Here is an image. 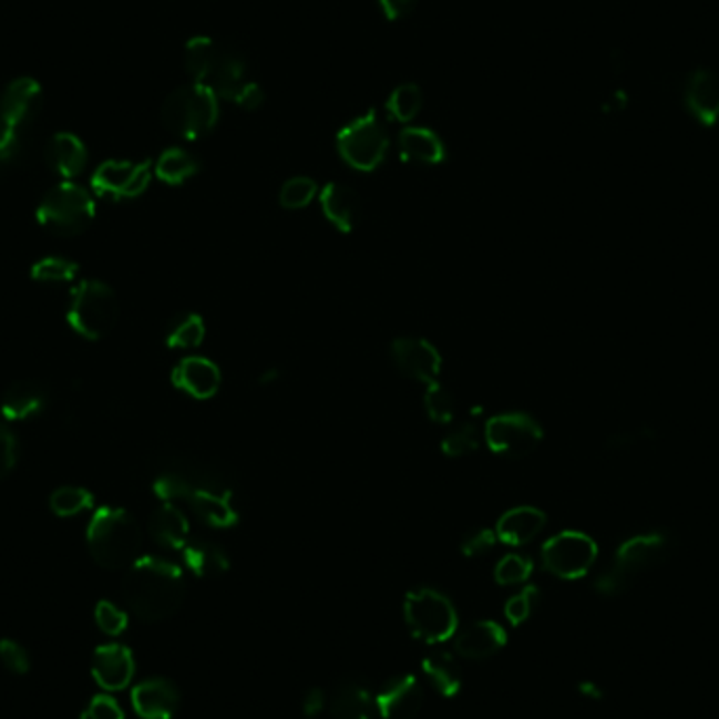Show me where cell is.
<instances>
[{
  "label": "cell",
  "instance_id": "1",
  "mask_svg": "<svg viewBox=\"0 0 719 719\" xmlns=\"http://www.w3.org/2000/svg\"><path fill=\"white\" fill-rule=\"evenodd\" d=\"M185 70L196 84L210 89L219 100L243 110H257L264 103V89L248 74L245 55L226 42L196 37L185 44Z\"/></svg>",
  "mask_w": 719,
  "mask_h": 719
},
{
  "label": "cell",
  "instance_id": "2",
  "mask_svg": "<svg viewBox=\"0 0 719 719\" xmlns=\"http://www.w3.org/2000/svg\"><path fill=\"white\" fill-rule=\"evenodd\" d=\"M123 597L135 617L145 623H161L184 606V573L161 557H140L126 568Z\"/></svg>",
  "mask_w": 719,
  "mask_h": 719
},
{
  "label": "cell",
  "instance_id": "3",
  "mask_svg": "<svg viewBox=\"0 0 719 719\" xmlns=\"http://www.w3.org/2000/svg\"><path fill=\"white\" fill-rule=\"evenodd\" d=\"M678 549V541L671 533L657 531L627 538L613 559V564L597 576L596 592L604 597L623 596L629 592L637 576L650 573L669 562Z\"/></svg>",
  "mask_w": 719,
  "mask_h": 719
},
{
  "label": "cell",
  "instance_id": "4",
  "mask_svg": "<svg viewBox=\"0 0 719 719\" xmlns=\"http://www.w3.org/2000/svg\"><path fill=\"white\" fill-rule=\"evenodd\" d=\"M142 528L121 507H100L86 528L89 554L105 571H124L140 559Z\"/></svg>",
  "mask_w": 719,
  "mask_h": 719
},
{
  "label": "cell",
  "instance_id": "5",
  "mask_svg": "<svg viewBox=\"0 0 719 719\" xmlns=\"http://www.w3.org/2000/svg\"><path fill=\"white\" fill-rule=\"evenodd\" d=\"M156 494L171 503L184 501L192 512L198 515L205 524L213 528H229L238 522V512L232 505V494L224 486L213 484H196L185 473H163L154 482Z\"/></svg>",
  "mask_w": 719,
  "mask_h": 719
},
{
  "label": "cell",
  "instance_id": "6",
  "mask_svg": "<svg viewBox=\"0 0 719 719\" xmlns=\"http://www.w3.org/2000/svg\"><path fill=\"white\" fill-rule=\"evenodd\" d=\"M161 119L173 135L201 140L219 121V97L203 84H184L166 97Z\"/></svg>",
  "mask_w": 719,
  "mask_h": 719
},
{
  "label": "cell",
  "instance_id": "7",
  "mask_svg": "<svg viewBox=\"0 0 719 719\" xmlns=\"http://www.w3.org/2000/svg\"><path fill=\"white\" fill-rule=\"evenodd\" d=\"M42 229L60 238H74L89 229L95 219V201L83 185L63 182L55 185L37 208Z\"/></svg>",
  "mask_w": 719,
  "mask_h": 719
},
{
  "label": "cell",
  "instance_id": "8",
  "mask_svg": "<svg viewBox=\"0 0 719 719\" xmlns=\"http://www.w3.org/2000/svg\"><path fill=\"white\" fill-rule=\"evenodd\" d=\"M119 314V297L112 288L102 280H83L72 292L68 322L84 339L100 341L114 330Z\"/></svg>",
  "mask_w": 719,
  "mask_h": 719
},
{
  "label": "cell",
  "instance_id": "9",
  "mask_svg": "<svg viewBox=\"0 0 719 719\" xmlns=\"http://www.w3.org/2000/svg\"><path fill=\"white\" fill-rule=\"evenodd\" d=\"M404 620L412 636L425 644H440L456 634L459 618L451 599L430 589H417L404 599Z\"/></svg>",
  "mask_w": 719,
  "mask_h": 719
},
{
  "label": "cell",
  "instance_id": "10",
  "mask_svg": "<svg viewBox=\"0 0 719 719\" xmlns=\"http://www.w3.org/2000/svg\"><path fill=\"white\" fill-rule=\"evenodd\" d=\"M388 147V131L372 110L343 126L337 135V150L341 158L356 171H374L383 163Z\"/></svg>",
  "mask_w": 719,
  "mask_h": 719
},
{
  "label": "cell",
  "instance_id": "11",
  "mask_svg": "<svg viewBox=\"0 0 719 719\" xmlns=\"http://www.w3.org/2000/svg\"><path fill=\"white\" fill-rule=\"evenodd\" d=\"M543 566L552 575L575 581L587 575L596 564L597 545L592 536L566 531L543 545Z\"/></svg>",
  "mask_w": 719,
  "mask_h": 719
},
{
  "label": "cell",
  "instance_id": "12",
  "mask_svg": "<svg viewBox=\"0 0 719 719\" xmlns=\"http://www.w3.org/2000/svg\"><path fill=\"white\" fill-rule=\"evenodd\" d=\"M484 438L491 451L496 454L507 459H522L538 449L543 440V430L533 417L524 412H507L486 423Z\"/></svg>",
  "mask_w": 719,
  "mask_h": 719
},
{
  "label": "cell",
  "instance_id": "13",
  "mask_svg": "<svg viewBox=\"0 0 719 719\" xmlns=\"http://www.w3.org/2000/svg\"><path fill=\"white\" fill-rule=\"evenodd\" d=\"M152 179V163L105 161L93 173L91 185L97 196L107 201H131L142 196Z\"/></svg>",
  "mask_w": 719,
  "mask_h": 719
},
{
  "label": "cell",
  "instance_id": "14",
  "mask_svg": "<svg viewBox=\"0 0 719 719\" xmlns=\"http://www.w3.org/2000/svg\"><path fill=\"white\" fill-rule=\"evenodd\" d=\"M42 107L41 84L34 79H16L2 91L0 121L4 129L23 133L37 121Z\"/></svg>",
  "mask_w": 719,
  "mask_h": 719
},
{
  "label": "cell",
  "instance_id": "15",
  "mask_svg": "<svg viewBox=\"0 0 719 719\" xmlns=\"http://www.w3.org/2000/svg\"><path fill=\"white\" fill-rule=\"evenodd\" d=\"M391 358L396 369L404 377H411L421 383H438L440 370H442V358L430 341L425 339H396L391 346Z\"/></svg>",
  "mask_w": 719,
  "mask_h": 719
},
{
  "label": "cell",
  "instance_id": "16",
  "mask_svg": "<svg viewBox=\"0 0 719 719\" xmlns=\"http://www.w3.org/2000/svg\"><path fill=\"white\" fill-rule=\"evenodd\" d=\"M423 686L412 676L390 679L374 697L377 711L383 719H414L423 707Z\"/></svg>",
  "mask_w": 719,
  "mask_h": 719
},
{
  "label": "cell",
  "instance_id": "17",
  "mask_svg": "<svg viewBox=\"0 0 719 719\" xmlns=\"http://www.w3.org/2000/svg\"><path fill=\"white\" fill-rule=\"evenodd\" d=\"M91 674L97 686L107 692L124 690L135 676V658L123 644L100 646L91 660Z\"/></svg>",
  "mask_w": 719,
  "mask_h": 719
},
{
  "label": "cell",
  "instance_id": "18",
  "mask_svg": "<svg viewBox=\"0 0 719 719\" xmlns=\"http://www.w3.org/2000/svg\"><path fill=\"white\" fill-rule=\"evenodd\" d=\"M131 700L142 719H173L179 711L182 695L171 679L152 678L133 688Z\"/></svg>",
  "mask_w": 719,
  "mask_h": 719
},
{
  "label": "cell",
  "instance_id": "19",
  "mask_svg": "<svg viewBox=\"0 0 719 719\" xmlns=\"http://www.w3.org/2000/svg\"><path fill=\"white\" fill-rule=\"evenodd\" d=\"M686 107L702 126L719 121V72L697 68L686 83Z\"/></svg>",
  "mask_w": 719,
  "mask_h": 719
},
{
  "label": "cell",
  "instance_id": "20",
  "mask_svg": "<svg viewBox=\"0 0 719 719\" xmlns=\"http://www.w3.org/2000/svg\"><path fill=\"white\" fill-rule=\"evenodd\" d=\"M505 641H507V634L499 623L475 620L459 631V636L454 639V648L463 658L484 660L494 657L505 646Z\"/></svg>",
  "mask_w": 719,
  "mask_h": 719
},
{
  "label": "cell",
  "instance_id": "21",
  "mask_svg": "<svg viewBox=\"0 0 719 719\" xmlns=\"http://www.w3.org/2000/svg\"><path fill=\"white\" fill-rule=\"evenodd\" d=\"M173 383L192 398L206 400L219 390L222 372L206 358H185L173 370Z\"/></svg>",
  "mask_w": 719,
  "mask_h": 719
},
{
  "label": "cell",
  "instance_id": "22",
  "mask_svg": "<svg viewBox=\"0 0 719 719\" xmlns=\"http://www.w3.org/2000/svg\"><path fill=\"white\" fill-rule=\"evenodd\" d=\"M374 713V697L369 686L360 679L341 681L330 697V719H372Z\"/></svg>",
  "mask_w": 719,
  "mask_h": 719
},
{
  "label": "cell",
  "instance_id": "23",
  "mask_svg": "<svg viewBox=\"0 0 719 719\" xmlns=\"http://www.w3.org/2000/svg\"><path fill=\"white\" fill-rule=\"evenodd\" d=\"M47 163L65 182L74 179L86 166V147L74 133H55L47 144Z\"/></svg>",
  "mask_w": 719,
  "mask_h": 719
},
{
  "label": "cell",
  "instance_id": "24",
  "mask_svg": "<svg viewBox=\"0 0 719 719\" xmlns=\"http://www.w3.org/2000/svg\"><path fill=\"white\" fill-rule=\"evenodd\" d=\"M320 205L332 226L350 234L360 219V196L343 184H329L320 192Z\"/></svg>",
  "mask_w": 719,
  "mask_h": 719
},
{
  "label": "cell",
  "instance_id": "25",
  "mask_svg": "<svg viewBox=\"0 0 719 719\" xmlns=\"http://www.w3.org/2000/svg\"><path fill=\"white\" fill-rule=\"evenodd\" d=\"M44 407L47 391L34 381H18L9 386L0 400V412L7 421H28L41 414Z\"/></svg>",
  "mask_w": 719,
  "mask_h": 719
},
{
  "label": "cell",
  "instance_id": "26",
  "mask_svg": "<svg viewBox=\"0 0 719 719\" xmlns=\"http://www.w3.org/2000/svg\"><path fill=\"white\" fill-rule=\"evenodd\" d=\"M547 517L536 507H515L496 524V538L505 545H526L545 528Z\"/></svg>",
  "mask_w": 719,
  "mask_h": 719
},
{
  "label": "cell",
  "instance_id": "27",
  "mask_svg": "<svg viewBox=\"0 0 719 719\" xmlns=\"http://www.w3.org/2000/svg\"><path fill=\"white\" fill-rule=\"evenodd\" d=\"M147 528L154 543L165 549H184L189 541V522L184 512L173 503H165L150 515Z\"/></svg>",
  "mask_w": 719,
  "mask_h": 719
},
{
  "label": "cell",
  "instance_id": "28",
  "mask_svg": "<svg viewBox=\"0 0 719 719\" xmlns=\"http://www.w3.org/2000/svg\"><path fill=\"white\" fill-rule=\"evenodd\" d=\"M400 154L409 163H421V165H438L444 161L446 150L442 140L423 126H409L398 137Z\"/></svg>",
  "mask_w": 719,
  "mask_h": 719
},
{
  "label": "cell",
  "instance_id": "29",
  "mask_svg": "<svg viewBox=\"0 0 719 719\" xmlns=\"http://www.w3.org/2000/svg\"><path fill=\"white\" fill-rule=\"evenodd\" d=\"M185 566L201 578H219L229 571L226 552L205 538H189L184 549Z\"/></svg>",
  "mask_w": 719,
  "mask_h": 719
},
{
  "label": "cell",
  "instance_id": "30",
  "mask_svg": "<svg viewBox=\"0 0 719 719\" xmlns=\"http://www.w3.org/2000/svg\"><path fill=\"white\" fill-rule=\"evenodd\" d=\"M423 674L428 676L430 684L442 697L452 699L461 692L463 676H461L459 662L449 653L435 650L432 655L423 658Z\"/></svg>",
  "mask_w": 719,
  "mask_h": 719
},
{
  "label": "cell",
  "instance_id": "31",
  "mask_svg": "<svg viewBox=\"0 0 719 719\" xmlns=\"http://www.w3.org/2000/svg\"><path fill=\"white\" fill-rule=\"evenodd\" d=\"M201 168V163L196 161V156H192L189 152H185L182 147H168L158 163L154 166L156 175L161 182L168 185H182L187 182L189 177H194Z\"/></svg>",
  "mask_w": 719,
  "mask_h": 719
},
{
  "label": "cell",
  "instance_id": "32",
  "mask_svg": "<svg viewBox=\"0 0 719 719\" xmlns=\"http://www.w3.org/2000/svg\"><path fill=\"white\" fill-rule=\"evenodd\" d=\"M423 107V91L414 83H404L391 91L388 112L398 123H411Z\"/></svg>",
  "mask_w": 719,
  "mask_h": 719
},
{
  "label": "cell",
  "instance_id": "33",
  "mask_svg": "<svg viewBox=\"0 0 719 719\" xmlns=\"http://www.w3.org/2000/svg\"><path fill=\"white\" fill-rule=\"evenodd\" d=\"M205 339V322L196 314L179 316L166 335V346L173 350H192L198 348Z\"/></svg>",
  "mask_w": 719,
  "mask_h": 719
},
{
  "label": "cell",
  "instance_id": "34",
  "mask_svg": "<svg viewBox=\"0 0 719 719\" xmlns=\"http://www.w3.org/2000/svg\"><path fill=\"white\" fill-rule=\"evenodd\" d=\"M51 512L60 517H74L93 507V494L81 486H62L49 499Z\"/></svg>",
  "mask_w": 719,
  "mask_h": 719
},
{
  "label": "cell",
  "instance_id": "35",
  "mask_svg": "<svg viewBox=\"0 0 719 719\" xmlns=\"http://www.w3.org/2000/svg\"><path fill=\"white\" fill-rule=\"evenodd\" d=\"M30 274L32 280L42 285H65L76 278L79 266L65 257H44L32 266Z\"/></svg>",
  "mask_w": 719,
  "mask_h": 719
},
{
  "label": "cell",
  "instance_id": "36",
  "mask_svg": "<svg viewBox=\"0 0 719 719\" xmlns=\"http://www.w3.org/2000/svg\"><path fill=\"white\" fill-rule=\"evenodd\" d=\"M480 449V432L475 421H465L446 433L442 440V452L449 456H468Z\"/></svg>",
  "mask_w": 719,
  "mask_h": 719
},
{
  "label": "cell",
  "instance_id": "37",
  "mask_svg": "<svg viewBox=\"0 0 719 719\" xmlns=\"http://www.w3.org/2000/svg\"><path fill=\"white\" fill-rule=\"evenodd\" d=\"M531 575H533V559L526 555H505L494 568V578L499 585H520L528 581Z\"/></svg>",
  "mask_w": 719,
  "mask_h": 719
},
{
  "label": "cell",
  "instance_id": "38",
  "mask_svg": "<svg viewBox=\"0 0 719 719\" xmlns=\"http://www.w3.org/2000/svg\"><path fill=\"white\" fill-rule=\"evenodd\" d=\"M316 192L318 187L309 177H292L280 189V205L285 208H304L314 201Z\"/></svg>",
  "mask_w": 719,
  "mask_h": 719
},
{
  "label": "cell",
  "instance_id": "39",
  "mask_svg": "<svg viewBox=\"0 0 719 719\" xmlns=\"http://www.w3.org/2000/svg\"><path fill=\"white\" fill-rule=\"evenodd\" d=\"M538 599H541V592L536 587H526L524 592H520L517 596L507 599L505 604V617L512 623V625H522L526 623L528 618L533 617L536 606H538Z\"/></svg>",
  "mask_w": 719,
  "mask_h": 719
},
{
  "label": "cell",
  "instance_id": "40",
  "mask_svg": "<svg viewBox=\"0 0 719 719\" xmlns=\"http://www.w3.org/2000/svg\"><path fill=\"white\" fill-rule=\"evenodd\" d=\"M425 409L435 423H451L454 417L451 391L444 390L440 383H432L425 393Z\"/></svg>",
  "mask_w": 719,
  "mask_h": 719
},
{
  "label": "cell",
  "instance_id": "41",
  "mask_svg": "<svg viewBox=\"0 0 719 719\" xmlns=\"http://www.w3.org/2000/svg\"><path fill=\"white\" fill-rule=\"evenodd\" d=\"M0 662L7 671L16 676H25L32 667V658L28 650L16 639H0Z\"/></svg>",
  "mask_w": 719,
  "mask_h": 719
},
{
  "label": "cell",
  "instance_id": "42",
  "mask_svg": "<svg viewBox=\"0 0 719 719\" xmlns=\"http://www.w3.org/2000/svg\"><path fill=\"white\" fill-rule=\"evenodd\" d=\"M95 623H97V627L102 629L105 636L116 637L121 636L126 629L129 618L119 606L103 599L95 606Z\"/></svg>",
  "mask_w": 719,
  "mask_h": 719
},
{
  "label": "cell",
  "instance_id": "43",
  "mask_svg": "<svg viewBox=\"0 0 719 719\" xmlns=\"http://www.w3.org/2000/svg\"><path fill=\"white\" fill-rule=\"evenodd\" d=\"M18 459H20L18 438L7 425L0 423V480H4L9 473L16 470Z\"/></svg>",
  "mask_w": 719,
  "mask_h": 719
},
{
  "label": "cell",
  "instance_id": "44",
  "mask_svg": "<svg viewBox=\"0 0 719 719\" xmlns=\"http://www.w3.org/2000/svg\"><path fill=\"white\" fill-rule=\"evenodd\" d=\"M496 533L489 531V528H477L473 531L470 535L463 538L461 543V552L468 555V557H480V555H486L494 545H496Z\"/></svg>",
  "mask_w": 719,
  "mask_h": 719
},
{
  "label": "cell",
  "instance_id": "45",
  "mask_svg": "<svg viewBox=\"0 0 719 719\" xmlns=\"http://www.w3.org/2000/svg\"><path fill=\"white\" fill-rule=\"evenodd\" d=\"M81 719H124V711L116 700L102 695L89 702Z\"/></svg>",
  "mask_w": 719,
  "mask_h": 719
},
{
  "label": "cell",
  "instance_id": "46",
  "mask_svg": "<svg viewBox=\"0 0 719 719\" xmlns=\"http://www.w3.org/2000/svg\"><path fill=\"white\" fill-rule=\"evenodd\" d=\"M648 440H655V432L650 430H639V432H623L617 433L615 438L608 440V449H617V451H625V449H634L639 446Z\"/></svg>",
  "mask_w": 719,
  "mask_h": 719
},
{
  "label": "cell",
  "instance_id": "47",
  "mask_svg": "<svg viewBox=\"0 0 719 719\" xmlns=\"http://www.w3.org/2000/svg\"><path fill=\"white\" fill-rule=\"evenodd\" d=\"M379 4H381V11L386 13V18L396 21L411 16L417 7V0H379Z\"/></svg>",
  "mask_w": 719,
  "mask_h": 719
},
{
  "label": "cell",
  "instance_id": "48",
  "mask_svg": "<svg viewBox=\"0 0 719 719\" xmlns=\"http://www.w3.org/2000/svg\"><path fill=\"white\" fill-rule=\"evenodd\" d=\"M327 709V695L322 688H311L304 699V716L306 718H316Z\"/></svg>",
  "mask_w": 719,
  "mask_h": 719
},
{
  "label": "cell",
  "instance_id": "49",
  "mask_svg": "<svg viewBox=\"0 0 719 719\" xmlns=\"http://www.w3.org/2000/svg\"><path fill=\"white\" fill-rule=\"evenodd\" d=\"M578 692H581L585 699H604V690L597 686L596 681H581V684H578Z\"/></svg>",
  "mask_w": 719,
  "mask_h": 719
},
{
  "label": "cell",
  "instance_id": "50",
  "mask_svg": "<svg viewBox=\"0 0 719 719\" xmlns=\"http://www.w3.org/2000/svg\"><path fill=\"white\" fill-rule=\"evenodd\" d=\"M0 171H2V165H0Z\"/></svg>",
  "mask_w": 719,
  "mask_h": 719
}]
</instances>
